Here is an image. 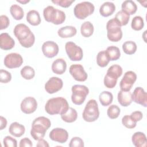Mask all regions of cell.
Wrapping results in <instances>:
<instances>
[{
	"label": "cell",
	"instance_id": "1",
	"mask_svg": "<svg viewBox=\"0 0 147 147\" xmlns=\"http://www.w3.org/2000/svg\"><path fill=\"white\" fill-rule=\"evenodd\" d=\"M14 34L24 48H30L34 43L35 36L30 28L24 24H18L14 28Z\"/></svg>",
	"mask_w": 147,
	"mask_h": 147
},
{
	"label": "cell",
	"instance_id": "2",
	"mask_svg": "<svg viewBox=\"0 0 147 147\" xmlns=\"http://www.w3.org/2000/svg\"><path fill=\"white\" fill-rule=\"evenodd\" d=\"M51 126V122L49 118L43 116L38 117L35 118L32 123L30 135L34 140L43 138Z\"/></svg>",
	"mask_w": 147,
	"mask_h": 147
},
{
	"label": "cell",
	"instance_id": "3",
	"mask_svg": "<svg viewBox=\"0 0 147 147\" xmlns=\"http://www.w3.org/2000/svg\"><path fill=\"white\" fill-rule=\"evenodd\" d=\"M67 100L63 97L52 98L48 100L45 106V111L50 115L61 114L67 112L69 109Z\"/></svg>",
	"mask_w": 147,
	"mask_h": 147
},
{
	"label": "cell",
	"instance_id": "4",
	"mask_svg": "<svg viewBox=\"0 0 147 147\" xmlns=\"http://www.w3.org/2000/svg\"><path fill=\"white\" fill-rule=\"evenodd\" d=\"M43 16L45 21L52 22L55 25L61 24L65 20V13L52 6H48L44 8Z\"/></svg>",
	"mask_w": 147,
	"mask_h": 147
},
{
	"label": "cell",
	"instance_id": "5",
	"mask_svg": "<svg viewBox=\"0 0 147 147\" xmlns=\"http://www.w3.org/2000/svg\"><path fill=\"white\" fill-rule=\"evenodd\" d=\"M83 119L88 122L96 121L99 117L98 105L95 99H90L87 103L82 114Z\"/></svg>",
	"mask_w": 147,
	"mask_h": 147
},
{
	"label": "cell",
	"instance_id": "6",
	"mask_svg": "<svg viewBox=\"0 0 147 147\" xmlns=\"http://www.w3.org/2000/svg\"><path fill=\"white\" fill-rule=\"evenodd\" d=\"M121 27L114 18L108 21L106 24L107 36L110 41L118 42L121 40L122 31Z\"/></svg>",
	"mask_w": 147,
	"mask_h": 147
},
{
	"label": "cell",
	"instance_id": "7",
	"mask_svg": "<svg viewBox=\"0 0 147 147\" xmlns=\"http://www.w3.org/2000/svg\"><path fill=\"white\" fill-rule=\"evenodd\" d=\"M95 10L94 5L90 2L84 1L76 4L74 9L75 16L79 20H84L91 15Z\"/></svg>",
	"mask_w": 147,
	"mask_h": 147
},
{
	"label": "cell",
	"instance_id": "8",
	"mask_svg": "<svg viewBox=\"0 0 147 147\" xmlns=\"http://www.w3.org/2000/svg\"><path fill=\"white\" fill-rule=\"evenodd\" d=\"M72 102L76 105H80L84 102L89 93L88 87L84 85L75 84L72 87Z\"/></svg>",
	"mask_w": 147,
	"mask_h": 147
},
{
	"label": "cell",
	"instance_id": "9",
	"mask_svg": "<svg viewBox=\"0 0 147 147\" xmlns=\"http://www.w3.org/2000/svg\"><path fill=\"white\" fill-rule=\"evenodd\" d=\"M66 53L72 61H80L83 56L82 49L72 41L66 42L65 45Z\"/></svg>",
	"mask_w": 147,
	"mask_h": 147
},
{
	"label": "cell",
	"instance_id": "10",
	"mask_svg": "<svg viewBox=\"0 0 147 147\" xmlns=\"http://www.w3.org/2000/svg\"><path fill=\"white\" fill-rule=\"evenodd\" d=\"M136 80L137 75L134 72L131 71L126 72L119 83L121 90L129 91L131 89Z\"/></svg>",
	"mask_w": 147,
	"mask_h": 147
},
{
	"label": "cell",
	"instance_id": "11",
	"mask_svg": "<svg viewBox=\"0 0 147 147\" xmlns=\"http://www.w3.org/2000/svg\"><path fill=\"white\" fill-rule=\"evenodd\" d=\"M23 59L21 55L17 53H10L7 54L4 59V65L8 68H16L21 67L23 63Z\"/></svg>",
	"mask_w": 147,
	"mask_h": 147
},
{
	"label": "cell",
	"instance_id": "12",
	"mask_svg": "<svg viewBox=\"0 0 147 147\" xmlns=\"http://www.w3.org/2000/svg\"><path fill=\"white\" fill-rule=\"evenodd\" d=\"M69 71L71 76L76 81L84 82L87 79V74L81 64H75L71 65L69 67Z\"/></svg>",
	"mask_w": 147,
	"mask_h": 147
},
{
	"label": "cell",
	"instance_id": "13",
	"mask_svg": "<svg viewBox=\"0 0 147 147\" xmlns=\"http://www.w3.org/2000/svg\"><path fill=\"white\" fill-rule=\"evenodd\" d=\"M63 86V80L58 77H52L45 84V90L48 94H54L60 91Z\"/></svg>",
	"mask_w": 147,
	"mask_h": 147
},
{
	"label": "cell",
	"instance_id": "14",
	"mask_svg": "<svg viewBox=\"0 0 147 147\" xmlns=\"http://www.w3.org/2000/svg\"><path fill=\"white\" fill-rule=\"evenodd\" d=\"M21 111L26 114L34 113L37 108V102L36 99L32 96L25 98L21 103Z\"/></svg>",
	"mask_w": 147,
	"mask_h": 147
},
{
	"label": "cell",
	"instance_id": "15",
	"mask_svg": "<svg viewBox=\"0 0 147 147\" xmlns=\"http://www.w3.org/2000/svg\"><path fill=\"white\" fill-rule=\"evenodd\" d=\"M44 55L48 58H53L56 56L59 51L58 45L54 41H47L43 43L41 47Z\"/></svg>",
	"mask_w": 147,
	"mask_h": 147
},
{
	"label": "cell",
	"instance_id": "16",
	"mask_svg": "<svg viewBox=\"0 0 147 147\" xmlns=\"http://www.w3.org/2000/svg\"><path fill=\"white\" fill-rule=\"evenodd\" d=\"M49 136L52 141L63 144L68 140V133L64 129L56 127L50 131Z\"/></svg>",
	"mask_w": 147,
	"mask_h": 147
},
{
	"label": "cell",
	"instance_id": "17",
	"mask_svg": "<svg viewBox=\"0 0 147 147\" xmlns=\"http://www.w3.org/2000/svg\"><path fill=\"white\" fill-rule=\"evenodd\" d=\"M132 100L136 103L141 105L144 107L147 106V94L143 88L136 87L133 94H131Z\"/></svg>",
	"mask_w": 147,
	"mask_h": 147
},
{
	"label": "cell",
	"instance_id": "18",
	"mask_svg": "<svg viewBox=\"0 0 147 147\" xmlns=\"http://www.w3.org/2000/svg\"><path fill=\"white\" fill-rule=\"evenodd\" d=\"M15 45L14 39L7 33H2L0 35V48L3 50H10Z\"/></svg>",
	"mask_w": 147,
	"mask_h": 147
},
{
	"label": "cell",
	"instance_id": "19",
	"mask_svg": "<svg viewBox=\"0 0 147 147\" xmlns=\"http://www.w3.org/2000/svg\"><path fill=\"white\" fill-rule=\"evenodd\" d=\"M51 68L53 72L57 75H61L66 71V61L61 58L57 59L53 62Z\"/></svg>",
	"mask_w": 147,
	"mask_h": 147
},
{
	"label": "cell",
	"instance_id": "20",
	"mask_svg": "<svg viewBox=\"0 0 147 147\" xmlns=\"http://www.w3.org/2000/svg\"><path fill=\"white\" fill-rule=\"evenodd\" d=\"M133 144L136 147H146L147 140L145 134L141 131L134 133L131 137Z\"/></svg>",
	"mask_w": 147,
	"mask_h": 147
},
{
	"label": "cell",
	"instance_id": "21",
	"mask_svg": "<svg viewBox=\"0 0 147 147\" xmlns=\"http://www.w3.org/2000/svg\"><path fill=\"white\" fill-rule=\"evenodd\" d=\"M117 99L119 103L123 107L129 106L133 102L131 92L130 91H124L120 90L118 93Z\"/></svg>",
	"mask_w": 147,
	"mask_h": 147
},
{
	"label": "cell",
	"instance_id": "22",
	"mask_svg": "<svg viewBox=\"0 0 147 147\" xmlns=\"http://www.w3.org/2000/svg\"><path fill=\"white\" fill-rule=\"evenodd\" d=\"M9 131L12 136L16 137H21L25 131V126L17 122L11 123L9 128Z\"/></svg>",
	"mask_w": 147,
	"mask_h": 147
},
{
	"label": "cell",
	"instance_id": "23",
	"mask_svg": "<svg viewBox=\"0 0 147 147\" xmlns=\"http://www.w3.org/2000/svg\"><path fill=\"white\" fill-rule=\"evenodd\" d=\"M115 10V6L111 2H104L99 8V13L101 16L105 17H109L113 14Z\"/></svg>",
	"mask_w": 147,
	"mask_h": 147
},
{
	"label": "cell",
	"instance_id": "24",
	"mask_svg": "<svg viewBox=\"0 0 147 147\" xmlns=\"http://www.w3.org/2000/svg\"><path fill=\"white\" fill-rule=\"evenodd\" d=\"M77 33V30L75 27L72 26H65L60 28L57 34L61 38H69L74 36Z\"/></svg>",
	"mask_w": 147,
	"mask_h": 147
},
{
	"label": "cell",
	"instance_id": "25",
	"mask_svg": "<svg viewBox=\"0 0 147 147\" xmlns=\"http://www.w3.org/2000/svg\"><path fill=\"white\" fill-rule=\"evenodd\" d=\"M26 21L33 26H37L41 23V18L39 13L35 10H31L26 14Z\"/></svg>",
	"mask_w": 147,
	"mask_h": 147
},
{
	"label": "cell",
	"instance_id": "26",
	"mask_svg": "<svg viewBox=\"0 0 147 147\" xmlns=\"http://www.w3.org/2000/svg\"><path fill=\"white\" fill-rule=\"evenodd\" d=\"M122 10L128 14L129 16L134 14L137 10V6L131 0H126L122 2L121 5Z\"/></svg>",
	"mask_w": 147,
	"mask_h": 147
},
{
	"label": "cell",
	"instance_id": "27",
	"mask_svg": "<svg viewBox=\"0 0 147 147\" xmlns=\"http://www.w3.org/2000/svg\"><path fill=\"white\" fill-rule=\"evenodd\" d=\"M78 118V113L75 109L72 107H69L66 113L61 115L62 120L67 123L75 122Z\"/></svg>",
	"mask_w": 147,
	"mask_h": 147
},
{
	"label": "cell",
	"instance_id": "28",
	"mask_svg": "<svg viewBox=\"0 0 147 147\" xmlns=\"http://www.w3.org/2000/svg\"><path fill=\"white\" fill-rule=\"evenodd\" d=\"M94 26L90 21H85L80 27V32L82 35L84 37H90L94 33Z\"/></svg>",
	"mask_w": 147,
	"mask_h": 147
},
{
	"label": "cell",
	"instance_id": "29",
	"mask_svg": "<svg viewBox=\"0 0 147 147\" xmlns=\"http://www.w3.org/2000/svg\"><path fill=\"white\" fill-rule=\"evenodd\" d=\"M10 12L12 17L16 20H21L24 16V11L22 8L16 4L12 5L10 6Z\"/></svg>",
	"mask_w": 147,
	"mask_h": 147
},
{
	"label": "cell",
	"instance_id": "30",
	"mask_svg": "<svg viewBox=\"0 0 147 147\" xmlns=\"http://www.w3.org/2000/svg\"><path fill=\"white\" fill-rule=\"evenodd\" d=\"M99 99L102 106H107L112 103L113 95L112 93L109 91H103L99 94Z\"/></svg>",
	"mask_w": 147,
	"mask_h": 147
},
{
	"label": "cell",
	"instance_id": "31",
	"mask_svg": "<svg viewBox=\"0 0 147 147\" xmlns=\"http://www.w3.org/2000/svg\"><path fill=\"white\" fill-rule=\"evenodd\" d=\"M105 51L110 61L117 60L121 56L120 50L117 47L110 46L107 48Z\"/></svg>",
	"mask_w": 147,
	"mask_h": 147
},
{
	"label": "cell",
	"instance_id": "32",
	"mask_svg": "<svg viewBox=\"0 0 147 147\" xmlns=\"http://www.w3.org/2000/svg\"><path fill=\"white\" fill-rule=\"evenodd\" d=\"M114 18L118 23V24L122 26L126 25L128 24L130 16L121 10L117 13Z\"/></svg>",
	"mask_w": 147,
	"mask_h": 147
},
{
	"label": "cell",
	"instance_id": "33",
	"mask_svg": "<svg viewBox=\"0 0 147 147\" xmlns=\"http://www.w3.org/2000/svg\"><path fill=\"white\" fill-rule=\"evenodd\" d=\"M110 61L105 51H102L98 52L96 56V63L99 67H105L107 66Z\"/></svg>",
	"mask_w": 147,
	"mask_h": 147
},
{
	"label": "cell",
	"instance_id": "34",
	"mask_svg": "<svg viewBox=\"0 0 147 147\" xmlns=\"http://www.w3.org/2000/svg\"><path fill=\"white\" fill-rule=\"evenodd\" d=\"M122 49L126 54L133 55L137 51V45L133 41H127L122 44Z\"/></svg>",
	"mask_w": 147,
	"mask_h": 147
},
{
	"label": "cell",
	"instance_id": "35",
	"mask_svg": "<svg viewBox=\"0 0 147 147\" xmlns=\"http://www.w3.org/2000/svg\"><path fill=\"white\" fill-rule=\"evenodd\" d=\"M20 74L22 77L25 79L30 80L34 77L35 71L32 67L29 65H26L21 69L20 71Z\"/></svg>",
	"mask_w": 147,
	"mask_h": 147
},
{
	"label": "cell",
	"instance_id": "36",
	"mask_svg": "<svg viewBox=\"0 0 147 147\" xmlns=\"http://www.w3.org/2000/svg\"><path fill=\"white\" fill-rule=\"evenodd\" d=\"M122 68L119 65L114 64L108 68L106 74L115 78L118 79L122 75Z\"/></svg>",
	"mask_w": 147,
	"mask_h": 147
},
{
	"label": "cell",
	"instance_id": "37",
	"mask_svg": "<svg viewBox=\"0 0 147 147\" xmlns=\"http://www.w3.org/2000/svg\"><path fill=\"white\" fill-rule=\"evenodd\" d=\"M144 26L143 18L141 16H135L133 18L131 23V28L134 30H141Z\"/></svg>",
	"mask_w": 147,
	"mask_h": 147
},
{
	"label": "cell",
	"instance_id": "38",
	"mask_svg": "<svg viewBox=\"0 0 147 147\" xmlns=\"http://www.w3.org/2000/svg\"><path fill=\"white\" fill-rule=\"evenodd\" d=\"M120 112L121 110L119 107L115 105H110L107 110V115L111 119L117 118L119 115Z\"/></svg>",
	"mask_w": 147,
	"mask_h": 147
},
{
	"label": "cell",
	"instance_id": "39",
	"mask_svg": "<svg viewBox=\"0 0 147 147\" xmlns=\"http://www.w3.org/2000/svg\"><path fill=\"white\" fill-rule=\"evenodd\" d=\"M122 123L128 129H133L137 125V122H135L131 116L129 115H126L122 117Z\"/></svg>",
	"mask_w": 147,
	"mask_h": 147
},
{
	"label": "cell",
	"instance_id": "40",
	"mask_svg": "<svg viewBox=\"0 0 147 147\" xmlns=\"http://www.w3.org/2000/svg\"><path fill=\"white\" fill-rule=\"evenodd\" d=\"M117 80L118 79H116L111 76H110L109 75L106 74L104 78V85L106 86V87L108 88H113L116 86Z\"/></svg>",
	"mask_w": 147,
	"mask_h": 147
},
{
	"label": "cell",
	"instance_id": "41",
	"mask_svg": "<svg viewBox=\"0 0 147 147\" xmlns=\"http://www.w3.org/2000/svg\"><path fill=\"white\" fill-rule=\"evenodd\" d=\"M11 79V74L6 70L1 69L0 70V82L3 83H7Z\"/></svg>",
	"mask_w": 147,
	"mask_h": 147
},
{
	"label": "cell",
	"instance_id": "42",
	"mask_svg": "<svg viewBox=\"0 0 147 147\" xmlns=\"http://www.w3.org/2000/svg\"><path fill=\"white\" fill-rule=\"evenodd\" d=\"M3 145L5 147H17V141L14 138L10 136H6L3 140Z\"/></svg>",
	"mask_w": 147,
	"mask_h": 147
},
{
	"label": "cell",
	"instance_id": "43",
	"mask_svg": "<svg viewBox=\"0 0 147 147\" xmlns=\"http://www.w3.org/2000/svg\"><path fill=\"white\" fill-rule=\"evenodd\" d=\"M69 147H83L84 142L83 140L79 137H73L69 144Z\"/></svg>",
	"mask_w": 147,
	"mask_h": 147
},
{
	"label": "cell",
	"instance_id": "44",
	"mask_svg": "<svg viewBox=\"0 0 147 147\" xmlns=\"http://www.w3.org/2000/svg\"><path fill=\"white\" fill-rule=\"evenodd\" d=\"M52 2L57 5L66 8L70 6L75 2V0H53Z\"/></svg>",
	"mask_w": 147,
	"mask_h": 147
},
{
	"label": "cell",
	"instance_id": "45",
	"mask_svg": "<svg viewBox=\"0 0 147 147\" xmlns=\"http://www.w3.org/2000/svg\"><path fill=\"white\" fill-rule=\"evenodd\" d=\"M0 22H1L0 29L3 30L6 29L9 26L10 24V20L6 16L1 15L0 16Z\"/></svg>",
	"mask_w": 147,
	"mask_h": 147
},
{
	"label": "cell",
	"instance_id": "46",
	"mask_svg": "<svg viewBox=\"0 0 147 147\" xmlns=\"http://www.w3.org/2000/svg\"><path fill=\"white\" fill-rule=\"evenodd\" d=\"M130 116L135 122H137L138 121H140L142 119L143 114L140 111H135L131 113Z\"/></svg>",
	"mask_w": 147,
	"mask_h": 147
},
{
	"label": "cell",
	"instance_id": "47",
	"mask_svg": "<svg viewBox=\"0 0 147 147\" xmlns=\"http://www.w3.org/2000/svg\"><path fill=\"white\" fill-rule=\"evenodd\" d=\"M19 146L20 147H31L33 146V144L29 138L25 137L21 140Z\"/></svg>",
	"mask_w": 147,
	"mask_h": 147
},
{
	"label": "cell",
	"instance_id": "48",
	"mask_svg": "<svg viewBox=\"0 0 147 147\" xmlns=\"http://www.w3.org/2000/svg\"><path fill=\"white\" fill-rule=\"evenodd\" d=\"M36 146L37 147H49V145L48 144V143L43 138H41L39 140H38V142L36 144Z\"/></svg>",
	"mask_w": 147,
	"mask_h": 147
},
{
	"label": "cell",
	"instance_id": "49",
	"mask_svg": "<svg viewBox=\"0 0 147 147\" xmlns=\"http://www.w3.org/2000/svg\"><path fill=\"white\" fill-rule=\"evenodd\" d=\"M0 122H1L0 130H3L7 126V120L5 117L1 116L0 117Z\"/></svg>",
	"mask_w": 147,
	"mask_h": 147
},
{
	"label": "cell",
	"instance_id": "50",
	"mask_svg": "<svg viewBox=\"0 0 147 147\" xmlns=\"http://www.w3.org/2000/svg\"><path fill=\"white\" fill-rule=\"evenodd\" d=\"M17 2H18L19 3H21L22 4H26L28 2H29L30 1L29 0H23V1L22 0H17Z\"/></svg>",
	"mask_w": 147,
	"mask_h": 147
}]
</instances>
